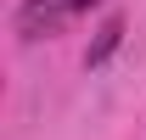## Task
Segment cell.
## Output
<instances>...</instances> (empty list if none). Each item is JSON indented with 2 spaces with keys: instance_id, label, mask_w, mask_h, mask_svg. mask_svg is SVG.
Returning a JSON list of instances; mask_svg holds the SVG:
<instances>
[{
  "instance_id": "1",
  "label": "cell",
  "mask_w": 146,
  "mask_h": 140,
  "mask_svg": "<svg viewBox=\"0 0 146 140\" xmlns=\"http://www.w3.org/2000/svg\"><path fill=\"white\" fill-rule=\"evenodd\" d=\"M96 0H23L17 11V34L23 39H39V34H56L62 22H73L79 11H90Z\"/></svg>"
},
{
  "instance_id": "2",
  "label": "cell",
  "mask_w": 146,
  "mask_h": 140,
  "mask_svg": "<svg viewBox=\"0 0 146 140\" xmlns=\"http://www.w3.org/2000/svg\"><path fill=\"white\" fill-rule=\"evenodd\" d=\"M118 39H124V22H118V17H107L101 28H96V45H90V56H84V62H90V67H101V62L118 51Z\"/></svg>"
}]
</instances>
